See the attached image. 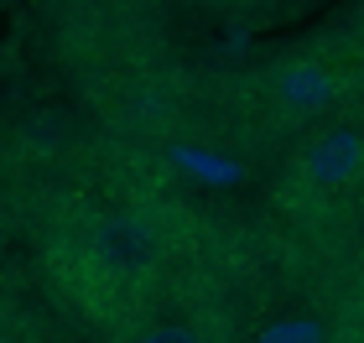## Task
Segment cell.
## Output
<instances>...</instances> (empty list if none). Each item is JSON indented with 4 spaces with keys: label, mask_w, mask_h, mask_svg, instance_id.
Listing matches in <instances>:
<instances>
[{
    "label": "cell",
    "mask_w": 364,
    "mask_h": 343,
    "mask_svg": "<svg viewBox=\"0 0 364 343\" xmlns=\"http://www.w3.org/2000/svg\"><path fill=\"white\" fill-rule=\"evenodd\" d=\"M177 229L172 214L146 198L78 203L47 224L42 266L58 297L84 322L109 333L114 322L136 317L172 286Z\"/></svg>",
    "instance_id": "cell-1"
},
{
    "label": "cell",
    "mask_w": 364,
    "mask_h": 343,
    "mask_svg": "<svg viewBox=\"0 0 364 343\" xmlns=\"http://www.w3.org/2000/svg\"><path fill=\"white\" fill-rule=\"evenodd\" d=\"M73 68L94 125L125 146L172 141V130L193 109V84L172 47L136 21H120L114 31L94 26V42L84 58H73Z\"/></svg>",
    "instance_id": "cell-2"
},
{
    "label": "cell",
    "mask_w": 364,
    "mask_h": 343,
    "mask_svg": "<svg viewBox=\"0 0 364 343\" xmlns=\"http://www.w3.org/2000/svg\"><path fill=\"white\" fill-rule=\"evenodd\" d=\"M349 84H354L349 58L328 53V47H307V53H287V58H276L260 73L245 78L240 109L250 120V130L302 141L307 130H318L343 104Z\"/></svg>",
    "instance_id": "cell-3"
},
{
    "label": "cell",
    "mask_w": 364,
    "mask_h": 343,
    "mask_svg": "<svg viewBox=\"0 0 364 343\" xmlns=\"http://www.w3.org/2000/svg\"><path fill=\"white\" fill-rule=\"evenodd\" d=\"M364 203V130L318 125L291 146L281 172V208L302 219H338Z\"/></svg>",
    "instance_id": "cell-4"
},
{
    "label": "cell",
    "mask_w": 364,
    "mask_h": 343,
    "mask_svg": "<svg viewBox=\"0 0 364 343\" xmlns=\"http://www.w3.org/2000/svg\"><path fill=\"white\" fill-rule=\"evenodd\" d=\"M99 343H235V312L208 286L172 281L136 317H125L109 333H99Z\"/></svg>",
    "instance_id": "cell-5"
},
{
    "label": "cell",
    "mask_w": 364,
    "mask_h": 343,
    "mask_svg": "<svg viewBox=\"0 0 364 343\" xmlns=\"http://www.w3.org/2000/svg\"><path fill=\"white\" fill-rule=\"evenodd\" d=\"M0 343H42L37 312L21 297H11V291H0Z\"/></svg>",
    "instance_id": "cell-6"
}]
</instances>
